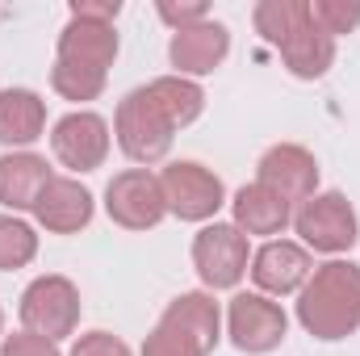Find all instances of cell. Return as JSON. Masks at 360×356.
I'll list each match as a JSON object with an SVG mask.
<instances>
[{
  "mask_svg": "<svg viewBox=\"0 0 360 356\" xmlns=\"http://www.w3.org/2000/svg\"><path fill=\"white\" fill-rule=\"evenodd\" d=\"M226 336L239 352L264 356L285 344L289 314L281 310V302H272L264 293H235L226 302Z\"/></svg>",
  "mask_w": 360,
  "mask_h": 356,
  "instance_id": "ba28073f",
  "label": "cell"
},
{
  "mask_svg": "<svg viewBox=\"0 0 360 356\" xmlns=\"http://www.w3.org/2000/svg\"><path fill=\"white\" fill-rule=\"evenodd\" d=\"M155 13H160V21L172 25V34H176V30H188V25H197V21H210V4H205V0H188V4L160 0Z\"/></svg>",
  "mask_w": 360,
  "mask_h": 356,
  "instance_id": "83f0119b",
  "label": "cell"
},
{
  "mask_svg": "<svg viewBox=\"0 0 360 356\" xmlns=\"http://www.w3.org/2000/svg\"><path fill=\"white\" fill-rule=\"evenodd\" d=\"M160 323H168V327H176L180 336H188V340H193L205 356L214 352V348H218V340H222V310H218V302H214V293H210V289H188V293H176V298L164 306Z\"/></svg>",
  "mask_w": 360,
  "mask_h": 356,
  "instance_id": "2e32d148",
  "label": "cell"
},
{
  "mask_svg": "<svg viewBox=\"0 0 360 356\" xmlns=\"http://www.w3.org/2000/svg\"><path fill=\"white\" fill-rule=\"evenodd\" d=\"M231 55V30L222 21H197L188 30H176L172 42H168V63L176 68V76L184 80H197V76H210L226 63Z\"/></svg>",
  "mask_w": 360,
  "mask_h": 356,
  "instance_id": "7c38bea8",
  "label": "cell"
},
{
  "mask_svg": "<svg viewBox=\"0 0 360 356\" xmlns=\"http://www.w3.org/2000/svg\"><path fill=\"white\" fill-rule=\"evenodd\" d=\"M68 13L72 17H89V21H117V13H122V4L117 0H72L68 4Z\"/></svg>",
  "mask_w": 360,
  "mask_h": 356,
  "instance_id": "f1b7e54d",
  "label": "cell"
},
{
  "mask_svg": "<svg viewBox=\"0 0 360 356\" xmlns=\"http://www.w3.org/2000/svg\"><path fill=\"white\" fill-rule=\"evenodd\" d=\"M46 134V101L34 89L0 92V143L13 151H30Z\"/></svg>",
  "mask_w": 360,
  "mask_h": 356,
  "instance_id": "ac0fdd59",
  "label": "cell"
},
{
  "mask_svg": "<svg viewBox=\"0 0 360 356\" xmlns=\"http://www.w3.org/2000/svg\"><path fill=\"white\" fill-rule=\"evenodd\" d=\"M0 356H63L55 340L34 336V331H13L0 340Z\"/></svg>",
  "mask_w": 360,
  "mask_h": 356,
  "instance_id": "4316f807",
  "label": "cell"
},
{
  "mask_svg": "<svg viewBox=\"0 0 360 356\" xmlns=\"http://www.w3.org/2000/svg\"><path fill=\"white\" fill-rule=\"evenodd\" d=\"M80 289L72 276L63 272H46V276H34L25 289H21V302H17V314H21V327L34 331V336H46V340H68L76 336L80 327Z\"/></svg>",
  "mask_w": 360,
  "mask_h": 356,
  "instance_id": "277c9868",
  "label": "cell"
},
{
  "mask_svg": "<svg viewBox=\"0 0 360 356\" xmlns=\"http://www.w3.org/2000/svg\"><path fill=\"white\" fill-rule=\"evenodd\" d=\"M68 356H134V352L113 331H84V336H76V344H72Z\"/></svg>",
  "mask_w": 360,
  "mask_h": 356,
  "instance_id": "484cf974",
  "label": "cell"
},
{
  "mask_svg": "<svg viewBox=\"0 0 360 356\" xmlns=\"http://www.w3.org/2000/svg\"><path fill=\"white\" fill-rule=\"evenodd\" d=\"M248 265H252V248L235 222H205L193 235V268L210 293L235 289L248 276Z\"/></svg>",
  "mask_w": 360,
  "mask_h": 356,
  "instance_id": "8992f818",
  "label": "cell"
},
{
  "mask_svg": "<svg viewBox=\"0 0 360 356\" xmlns=\"http://www.w3.org/2000/svg\"><path fill=\"white\" fill-rule=\"evenodd\" d=\"M105 84H109V76H105V72H92V68L59 63V59H55V68H51V89L59 92L63 101H76V105L96 101V96L105 92Z\"/></svg>",
  "mask_w": 360,
  "mask_h": 356,
  "instance_id": "603a6c76",
  "label": "cell"
},
{
  "mask_svg": "<svg viewBox=\"0 0 360 356\" xmlns=\"http://www.w3.org/2000/svg\"><path fill=\"white\" fill-rule=\"evenodd\" d=\"M297 323L306 336L335 344L360 331V265L327 260L314 265L310 281L297 289Z\"/></svg>",
  "mask_w": 360,
  "mask_h": 356,
  "instance_id": "6da1fadb",
  "label": "cell"
},
{
  "mask_svg": "<svg viewBox=\"0 0 360 356\" xmlns=\"http://www.w3.org/2000/svg\"><path fill=\"white\" fill-rule=\"evenodd\" d=\"M34 256H38V231L17 214H0V272L34 265Z\"/></svg>",
  "mask_w": 360,
  "mask_h": 356,
  "instance_id": "7402d4cb",
  "label": "cell"
},
{
  "mask_svg": "<svg viewBox=\"0 0 360 356\" xmlns=\"http://www.w3.org/2000/svg\"><path fill=\"white\" fill-rule=\"evenodd\" d=\"M164 189V205L180 222H218V210L226 205V184L214 168L197 164V160H172L160 172Z\"/></svg>",
  "mask_w": 360,
  "mask_h": 356,
  "instance_id": "5b68a950",
  "label": "cell"
},
{
  "mask_svg": "<svg viewBox=\"0 0 360 356\" xmlns=\"http://www.w3.org/2000/svg\"><path fill=\"white\" fill-rule=\"evenodd\" d=\"M113 134H117V147H122V155L130 164L151 168V164L168 160L172 139H176V126L168 122V113L160 109V101L151 96V89L139 84V89H130L117 101Z\"/></svg>",
  "mask_w": 360,
  "mask_h": 356,
  "instance_id": "7a4b0ae2",
  "label": "cell"
},
{
  "mask_svg": "<svg viewBox=\"0 0 360 356\" xmlns=\"http://www.w3.org/2000/svg\"><path fill=\"white\" fill-rule=\"evenodd\" d=\"M109 122L92 109H72L51 126V151L72 172H96L109 160Z\"/></svg>",
  "mask_w": 360,
  "mask_h": 356,
  "instance_id": "9c48e42d",
  "label": "cell"
},
{
  "mask_svg": "<svg viewBox=\"0 0 360 356\" xmlns=\"http://www.w3.org/2000/svg\"><path fill=\"white\" fill-rule=\"evenodd\" d=\"M105 214L122 231H151L168 218L164 189L151 168H126L105 184Z\"/></svg>",
  "mask_w": 360,
  "mask_h": 356,
  "instance_id": "52a82bcc",
  "label": "cell"
},
{
  "mask_svg": "<svg viewBox=\"0 0 360 356\" xmlns=\"http://www.w3.org/2000/svg\"><path fill=\"white\" fill-rule=\"evenodd\" d=\"M96 214V197L80 184L76 177H51V184L42 189L38 205H34V218L42 231L51 235H80Z\"/></svg>",
  "mask_w": 360,
  "mask_h": 356,
  "instance_id": "4fadbf2b",
  "label": "cell"
},
{
  "mask_svg": "<svg viewBox=\"0 0 360 356\" xmlns=\"http://www.w3.org/2000/svg\"><path fill=\"white\" fill-rule=\"evenodd\" d=\"M252 281H256V293H264V298H289V293H297L306 281H310V272H314V256L297 243V239H264L256 252H252Z\"/></svg>",
  "mask_w": 360,
  "mask_h": 356,
  "instance_id": "30bf717a",
  "label": "cell"
},
{
  "mask_svg": "<svg viewBox=\"0 0 360 356\" xmlns=\"http://www.w3.org/2000/svg\"><path fill=\"white\" fill-rule=\"evenodd\" d=\"M256 180L281 193L293 210L319 193V160L302 143H272L256 164Z\"/></svg>",
  "mask_w": 360,
  "mask_h": 356,
  "instance_id": "8fae6325",
  "label": "cell"
},
{
  "mask_svg": "<svg viewBox=\"0 0 360 356\" xmlns=\"http://www.w3.org/2000/svg\"><path fill=\"white\" fill-rule=\"evenodd\" d=\"M293 231H297V243H302L306 252H319V256L340 260L344 252L356 248V239H360L356 205H352L340 189L314 193L310 201H302V205L293 210Z\"/></svg>",
  "mask_w": 360,
  "mask_h": 356,
  "instance_id": "3957f363",
  "label": "cell"
},
{
  "mask_svg": "<svg viewBox=\"0 0 360 356\" xmlns=\"http://www.w3.org/2000/svg\"><path fill=\"white\" fill-rule=\"evenodd\" d=\"M276 51L293 80H323L335 63V38L327 30H319L314 21H306L297 34H289Z\"/></svg>",
  "mask_w": 360,
  "mask_h": 356,
  "instance_id": "d6986e66",
  "label": "cell"
},
{
  "mask_svg": "<svg viewBox=\"0 0 360 356\" xmlns=\"http://www.w3.org/2000/svg\"><path fill=\"white\" fill-rule=\"evenodd\" d=\"M147 89L151 96L160 101V109L168 113V122L184 130V126H193L201 113H205V89L197 84V80H184V76H155V80H147Z\"/></svg>",
  "mask_w": 360,
  "mask_h": 356,
  "instance_id": "ffe728a7",
  "label": "cell"
},
{
  "mask_svg": "<svg viewBox=\"0 0 360 356\" xmlns=\"http://www.w3.org/2000/svg\"><path fill=\"white\" fill-rule=\"evenodd\" d=\"M51 164L38 151H4L0 155V205L8 214H34L42 189L51 184Z\"/></svg>",
  "mask_w": 360,
  "mask_h": 356,
  "instance_id": "9a60e30c",
  "label": "cell"
},
{
  "mask_svg": "<svg viewBox=\"0 0 360 356\" xmlns=\"http://www.w3.org/2000/svg\"><path fill=\"white\" fill-rule=\"evenodd\" d=\"M0 340H4V310H0Z\"/></svg>",
  "mask_w": 360,
  "mask_h": 356,
  "instance_id": "f546056e",
  "label": "cell"
},
{
  "mask_svg": "<svg viewBox=\"0 0 360 356\" xmlns=\"http://www.w3.org/2000/svg\"><path fill=\"white\" fill-rule=\"evenodd\" d=\"M252 21L269 46H281L289 34H297L310 21V0H260L252 8Z\"/></svg>",
  "mask_w": 360,
  "mask_h": 356,
  "instance_id": "44dd1931",
  "label": "cell"
},
{
  "mask_svg": "<svg viewBox=\"0 0 360 356\" xmlns=\"http://www.w3.org/2000/svg\"><path fill=\"white\" fill-rule=\"evenodd\" d=\"M139 356H205L188 336H180L176 327H168V323H155L151 327V336L143 340V348Z\"/></svg>",
  "mask_w": 360,
  "mask_h": 356,
  "instance_id": "d4e9b609",
  "label": "cell"
},
{
  "mask_svg": "<svg viewBox=\"0 0 360 356\" xmlns=\"http://www.w3.org/2000/svg\"><path fill=\"white\" fill-rule=\"evenodd\" d=\"M231 222L243 235H269V239H276L285 227H293V205L281 193H272L269 184L252 180V184H243L231 197Z\"/></svg>",
  "mask_w": 360,
  "mask_h": 356,
  "instance_id": "e0dca14e",
  "label": "cell"
},
{
  "mask_svg": "<svg viewBox=\"0 0 360 356\" xmlns=\"http://www.w3.org/2000/svg\"><path fill=\"white\" fill-rule=\"evenodd\" d=\"M117 51H122L117 30L109 21H89V17H68V25L59 30V42H55L59 63L92 68V72H105V76H109Z\"/></svg>",
  "mask_w": 360,
  "mask_h": 356,
  "instance_id": "5bb4252c",
  "label": "cell"
},
{
  "mask_svg": "<svg viewBox=\"0 0 360 356\" xmlns=\"http://www.w3.org/2000/svg\"><path fill=\"white\" fill-rule=\"evenodd\" d=\"M310 21L331 38L352 34L360 25V0H310Z\"/></svg>",
  "mask_w": 360,
  "mask_h": 356,
  "instance_id": "cb8c5ba5",
  "label": "cell"
}]
</instances>
